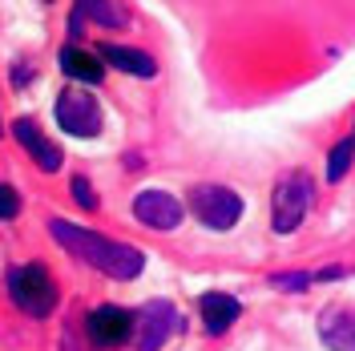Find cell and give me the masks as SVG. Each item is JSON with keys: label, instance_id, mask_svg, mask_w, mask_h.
<instances>
[{"label": "cell", "instance_id": "cell-20", "mask_svg": "<svg viewBox=\"0 0 355 351\" xmlns=\"http://www.w3.org/2000/svg\"><path fill=\"white\" fill-rule=\"evenodd\" d=\"M44 4H49V0H44Z\"/></svg>", "mask_w": 355, "mask_h": 351}, {"label": "cell", "instance_id": "cell-17", "mask_svg": "<svg viewBox=\"0 0 355 351\" xmlns=\"http://www.w3.org/2000/svg\"><path fill=\"white\" fill-rule=\"evenodd\" d=\"M17 214H21V198H17V190H12V186L4 182V186H0V219L12 222Z\"/></svg>", "mask_w": 355, "mask_h": 351}, {"label": "cell", "instance_id": "cell-1", "mask_svg": "<svg viewBox=\"0 0 355 351\" xmlns=\"http://www.w3.org/2000/svg\"><path fill=\"white\" fill-rule=\"evenodd\" d=\"M49 234L61 242L69 255H77L81 263L97 266L101 275H110V279H117V283L137 279L141 266H146V255H141L137 246H130V242H113V239H105V234L85 230V226H73V222L53 219L49 222Z\"/></svg>", "mask_w": 355, "mask_h": 351}, {"label": "cell", "instance_id": "cell-11", "mask_svg": "<svg viewBox=\"0 0 355 351\" xmlns=\"http://www.w3.org/2000/svg\"><path fill=\"white\" fill-rule=\"evenodd\" d=\"M198 311H202V323H206L210 335L230 331V327H234V319L243 315L239 299H234V295H222V291H206V295L198 299Z\"/></svg>", "mask_w": 355, "mask_h": 351}, {"label": "cell", "instance_id": "cell-13", "mask_svg": "<svg viewBox=\"0 0 355 351\" xmlns=\"http://www.w3.org/2000/svg\"><path fill=\"white\" fill-rule=\"evenodd\" d=\"M61 73H65L69 81H81V85H97L101 77H105V65L93 57V53H85V49H73V44H65L61 49Z\"/></svg>", "mask_w": 355, "mask_h": 351}, {"label": "cell", "instance_id": "cell-18", "mask_svg": "<svg viewBox=\"0 0 355 351\" xmlns=\"http://www.w3.org/2000/svg\"><path fill=\"white\" fill-rule=\"evenodd\" d=\"M73 198H77V206H85V210H97V194H93V186H89L81 174L73 178Z\"/></svg>", "mask_w": 355, "mask_h": 351}, {"label": "cell", "instance_id": "cell-19", "mask_svg": "<svg viewBox=\"0 0 355 351\" xmlns=\"http://www.w3.org/2000/svg\"><path fill=\"white\" fill-rule=\"evenodd\" d=\"M339 275H343V271H339V266H327V271H319V275H315V279H319V283H331V279H339Z\"/></svg>", "mask_w": 355, "mask_h": 351}, {"label": "cell", "instance_id": "cell-5", "mask_svg": "<svg viewBox=\"0 0 355 351\" xmlns=\"http://www.w3.org/2000/svg\"><path fill=\"white\" fill-rule=\"evenodd\" d=\"M53 117L73 137H97L101 133V105L93 101V93H85V89H65L57 97V105H53Z\"/></svg>", "mask_w": 355, "mask_h": 351}, {"label": "cell", "instance_id": "cell-4", "mask_svg": "<svg viewBox=\"0 0 355 351\" xmlns=\"http://www.w3.org/2000/svg\"><path fill=\"white\" fill-rule=\"evenodd\" d=\"M190 214H194L206 230H230L234 222L243 219V198L234 194L230 186L198 182V186L190 190Z\"/></svg>", "mask_w": 355, "mask_h": 351}, {"label": "cell", "instance_id": "cell-9", "mask_svg": "<svg viewBox=\"0 0 355 351\" xmlns=\"http://www.w3.org/2000/svg\"><path fill=\"white\" fill-rule=\"evenodd\" d=\"M12 137L21 142L24 150H28V157H33L41 170H49V174H53V170H61V146H53V142L41 133V126H37V121L17 117V121H12Z\"/></svg>", "mask_w": 355, "mask_h": 351}, {"label": "cell", "instance_id": "cell-14", "mask_svg": "<svg viewBox=\"0 0 355 351\" xmlns=\"http://www.w3.org/2000/svg\"><path fill=\"white\" fill-rule=\"evenodd\" d=\"M101 57L105 65L121 69V73H133V77H154L157 73V61L141 49H130V44H101Z\"/></svg>", "mask_w": 355, "mask_h": 351}, {"label": "cell", "instance_id": "cell-6", "mask_svg": "<svg viewBox=\"0 0 355 351\" xmlns=\"http://www.w3.org/2000/svg\"><path fill=\"white\" fill-rule=\"evenodd\" d=\"M178 327H182V319H178L174 303H166V299H154V303H146V307L137 311V327H133L137 351H157Z\"/></svg>", "mask_w": 355, "mask_h": 351}, {"label": "cell", "instance_id": "cell-16", "mask_svg": "<svg viewBox=\"0 0 355 351\" xmlns=\"http://www.w3.org/2000/svg\"><path fill=\"white\" fill-rule=\"evenodd\" d=\"M270 283L279 286V291H303L307 283H315V275H303V271H279V275H270Z\"/></svg>", "mask_w": 355, "mask_h": 351}, {"label": "cell", "instance_id": "cell-8", "mask_svg": "<svg viewBox=\"0 0 355 351\" xmlns=\"http://www.w3.org/2000/svg\"><path fill=\"white\" fill-rule=\"evenodd\" d=\"M133 219L141 222V226H150V230H174V226H182L186 210L166 190H141V194L133 198Z\"/></svg>", "mask_w": 355, "mask_h": 351}, {"label": "cell", "instance_id": "cell-12", "mask_svg": "<svg viewBox=\"0 0 355 351\" xmlns=\"http://www.w3.org/2000/svg\"><path fill=\"white\" fill-rule=\"evenodd\" d=\"M81 21H93L101 28H125V8L117 0H77L73 8V33H81Z\"/></svg>", "mask_w": 355, "mask_h": 351}, {"label": "cell", "instance_id": "cell-15", "mask_svg": "<svg viewBox=\"0 0 355 351\" xmlns=\"http://www.w3.org/2000/svg\"><path fill=\"white\" fill-rule=\"evenodd\" d=\"M352 162H355V137L335 142L331 157H327V182H343V174L352 170Z\"/></svg>", "mask_w": 355, "mask_h": 351}, {"label": "cell", "instance_id": "cell-2", "mask_svg": "<svg viewBox=\"0 0 355 351\" xmlns=\"http://www.w3.org/2000/svg\"><path fill=\"white\" fill-rule=\"evenodd\" d=\"M8 295L12 303L33 315V319H49L53 307H57V283L49 275L44 263H24V266H12L8 271Z\"/></svg>", "mask_w": 355, "mask_h": 351}, {"label": "cell", "instance_id": "cell-10", "mask_svg": "<svg viewBox=\"0 0 355 351\" xmlns=\"http://www.w3.org/2000/svg\"><path fill=\"white\" fill-rule=\"evenodd\" d=\"M319 339L327 343V351H355V311L331 303L319 315Z\"/></svg>", "mask_w": 355, "mask_h": 351}, {"label": "cell", "instance_id": "cell-3", "mask_svg": "<svg viewBox=\"0 0 355 351\" xmlns=\"http://www.w3.org/2000/svg\"><path fill=\"white\" fill-rule=\"evenodd\" d=\"M311 194H315V182L303 170L279 178L275 198H270V226H275V234H291V230L303 226V219L311 210Z\"/></svg>", "mask_w": 355, "mask_h": 351}, {"label": "cell", "instance_id": "cell-7", "mask_svg": "<svg viewBox=\"0 0 355 351\" xmlns=\"http://www.w3.org/2000/svg\"><path fill=\"white\" fill-rule=\"evenodd\" d=\"M133 327H137V315H130L117 303H105V307H93L85 319V331L97 348H121L125 339H133Z\"/></svg>", "mask_w": 355, "mask_h": 351}]
</instances>
